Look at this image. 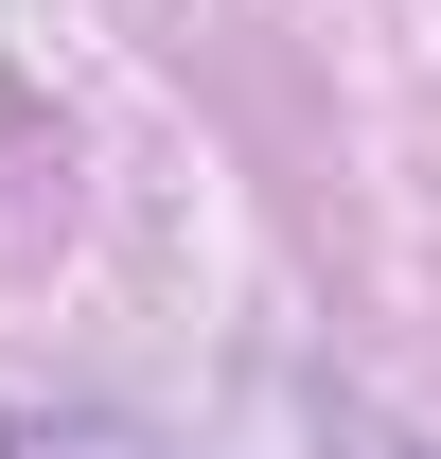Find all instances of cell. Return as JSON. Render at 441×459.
<instances>
[{"mask_svg":"<svg viewBox=\"0 0 441 459\" xmlns=\"http://www.w3.org/2000/svg\"><path fill=\"white\" fill-rule=\"evenodd\" d=\"M0 459H124V442H107V424H18Z\"/></svg>","mask_w":441,"mask_h":459,"instance_id":"cell-1","label":"cell"}]
</instances>
